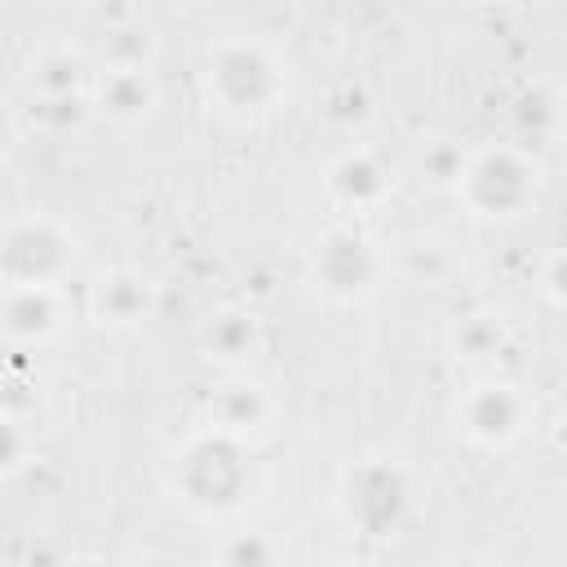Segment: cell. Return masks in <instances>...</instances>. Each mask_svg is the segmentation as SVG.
Here are the masks:
<instances>
[{"label":"cell","mask_w":567,"mask_h":567,"mask_svg":"<svg viewBox=\"0 0 567 567\" xmlns=\"http://www.w3.org/2000/svg\"><path fill=\"white\" fill-rule=\"evenodd\" d=\"M173 496L199 518L239 514L257 492V465L244 439H230L213 425L186 434L168 456Z\"/></svg>","instance_id":"obj_1"},{"label":"cell","mask_w":567,"mask_h":567,"mask_svg":"<svg viewBox=\"0 0 567 567\" xmlns=\"http://www.w3.org/2000/svg\"><path fill=\"white\" fill-rule=\"evenodd\" d=\"M292 66L266 35H221L204 58V97L226 120H261L288 102Z\"/></svg>","instance_id":"obj_2"},{"label":"cell","mask_w":567,"mask_h":567,"mask_svg":"<svg viewBox=\"0 0 567 567\" xmlns=\"http://www.w3.org/2000/svg\"><path fill=\"white\" fill-rule=\"evenodd\" d=\"M545 168L514 142H483L465 151L452 182L456 204L478 221H518L536 208Z\"/></svg>","instance_id":"obj_3"},{"label":"cell","mask_w":567,"mask_h":567,"mask_svg":"<svg viewBox=\"0 0 567 567\" xmlns=\"http://www.w3.org/2000/svg\"><path fill=\"white\" fill-rule=\"evenodd\" d=\"M390 248L354 217L323 226L306 248V284L332 306H363L390 284Z\"/></svg>","instance_id":"obj_4"},{"label":"cell","mask_w":567,"mask_h":567,"mask_svg":"<svg viewBox=\"0 0 567 567\" xmlns=\"http://www.w3.org/2000/svg\"><path fill=\"white\" fill-rule=\"evenodd\" d=\"M536 425V399L514 377H474L452 399V430L483 452H509Z\"/></svg>","instance_id":"obj_5"},{"label":"cell","mask_w":567,"mask_h":567,"mask_svg":"<svg viewBox=\"0 0 567 567\" xmlns=\"http://www.w3.org/2000/svg\"><path fill=\"white\" fill-rule=\"evenodd\" d=\"M412 501H416V483L408 465L394 456H363L359 465L346 470L341 514L359 536H372V540L399 536L412 514Z\"/></svg>","instance_id":"obj_6"},{"label":"cell","mask_w":567,"mask_h":567,"mask_svg":"<svg viewBox=\"0 0 567 567\" xmlns=\"http://www.w3.org/2000/svg\"><path fill=\"white\" fill-rule=\"evenodd\" d=\"M75 266V235L49 213H22L0 221V279L62 284Z\"/></svg>","instance_id":"obj_7"},{"label":"cell","mask_w":567,"mask_h":567,"mask_svg":"<svg viewBox=\"0 0 567 567\" xmlns=\"http://www.w3.org/2000/svg\"><path fill=\"white\" fill-rule=\"evenodd\" d=\"M71 323V297L62 284L0 279V341L9 350H40Z\"/></svg>","instance_id":"obj_8"},{"label":"cell","mask_w":567,"mask_h":567,"mask_svg":"<svg viewBox=\"0 0 567 567\" xmlns=\"http://www.w3.org/2000/svg\"><path fill=\"white\" fill-rule=\"evenodd\" d=\"M323 195L341 217L363 221V217H372L390 204L394 168L368 142H350L323 164Z\"/></svg>","instance_id":"obj_9"},{"label":"cell","mask_w":567,"mask_h":567,"mask_svg":"<svg viewBox=\"0 0 567 567\" xmlns=\"http://www.w3.org/2000/svg\"><path fill=\"white\" fill-rule=\"evenodd\" d=\"M155 310H159V284L142 266H106L84 288V315L97 328L124 332V328L155 319Z\"/></svg>","instance_id":"obj_10"},{"label":"cell","mask_w":567,"mask_h":567,"mask_svg":"<svg viewBox=\"0 0 567 567\" xmlns=\"http://www.w3.org/2000/svg\"><path fill=\"white\" fill-rule=\"evenodd\" d=\"M204 416L213 430L252 443L279 421V399L261 377L239 368V372H221V381L213 385V394L204 403Z\"/></svg>","instance_id":"obj_11"},{"label":"cell","mask_w":567,"mask_h":567,"mask_svg":"<svg viewBox=\"0 0 567 567\" xmlns=\"http://www.w3.org/2000/svg\"><path fill=\"white\" fill-rule=\"evenodd\" d=\"M261 346H266L261 315L252 306H244V301H221L199 323V354H204V363H213L221 372L252 368Z\"/></svg>","instance_id":"obj_12"},{"label":"cell","mask_w":567,"mask_h":567,"mask_svg":"<svg viewBox=\"0 0 567 567\" xmlns=\"http://www.w3.org/2000/svg\"><path fill=\"white\" fill-rule=\"evenodd\" d=\"M89 106H93V115H102L120 128L151 120V111L159 106L155 66H93Z\"/></svg>","instance_id":"obj_13"},{"label":"cell","mask_w":567,"mask_h":567,"mask_svg":"<svg viewBox=\"0 0 567 567\" xmlns=\"http://www.w3.org/2000/svg\"><path fill=\"white\" fill-rule=\"evenodd\" d=\"M89 75H93V62L75 44H44L22 66L27 97H35V93H80V89H89Z\"/></svg>","instance_id":"obj_14"},{"label":"cell","mask_w":567,"mask_h":567,"mask_svg":"<svg viewBox=\"0 0 567 567\" xmlns=\"http://www.w3.org/2000/svg\"><path fill=\"white\" fill-rule=\"evenodd\" d=\"M18 120H22V128H31L40 137H71V133L89 128V120H93L89 89H80V93H35V97H27Z\"/></svg>","instance_id":"obj_15"},{"label":"cell","mask_w":567,"mask_h":567,"mask_svg":"<svg viewBox=\"0 0 567 567\" xmlns=\"http://www.w3.org/2000/svg\"><path fill=\"white\" fill-rule=\"evenodd\" d=\"M509 346V328L492 310H470L447 328V354L456 363H492Z\"/></svg>","instance_id":"obj_16"},{"label":"cell","mask_w":567,"mask_h":567,"mask_svg":"<svg viewBox=\"0 0 567 567\" xmlns=\"http://www.w3.org/2000/svg\"><path fill=\"white\" fill-rule=\"evenodd\" d=\"M89 62L93 66H155V35L142 27V18L97 22V44Z\"/></svg>","instance_id":"obj_17"},{"label":"cell","mask_w":567,"mask_h":567,"mask_svg":"<svg viewBox=\"0 0 567 567\" xmlns=\"http://www.w3.org/2000/svg\"><path fill=\"white\" fill-rule=\"evenodd\" d=\"M372 115H377V97H372V89L359 75H341V80L328 84V93H323V120L332 128L363 133L372 124Z\"/></svg>","instance_id":"obj_18"},{"label":"cell","mask_w":567,"mask_h":567,"mask_svg":"<svg viewBox=\"0 0 567 567\" xmlns=\"http://www.w3.org/2000/svg\"><path fill=\"white\" fill-rule=\"evenodd\" d=\"M31 461H35V434H31L27 412L0 403V478L22 474Z\"/></svg>","instance_id":"obj_19"},{"label":"cell","mask_w":567,"mask_h":567,"mask_svg":"<svg viewBox=\"0 0 567 567\" xmlns=\"http://www.w3.org/2000/svg\"><path fill=\"white\" fill-rule=\"evenodd\" d=\"M390 270H399V275H408V279H425V284H439L447 270H452V252H447V244H439V239H412V244H403L399 252H390Z\"/></svg>","instance_id":"obj_20"},{"label":"cell","mask_w":567,"mask_h":567,"mask_svg":"<svg viewBox=\"0 0 567 567\" xmlns=\"http://www.w3.org/2000/svg\"><path fill=\"white\" fill-rule=\"evenodd\" d=\"M461 159H465V146L461 142H447V137H430V142L416 146V173H421V182L443 186V190H452V182L461 173Z\"/></svg>","instance_id":"obj_21"},{"label":"cell","mask_w":567,"mask_h":567,"mask_svg":"<svg viewBox=\"0 0 567 567\" xmlns=\"http://www.w3.org/2000/svg\"><path fill=\"white\" fill-rule=\"evenodd\" d=\"M284 549L279 540H270V532H230L221 545H217V558L230 563V567H261V563H275Z\"/></svg>","instance_id":"obj_22"},{"label":"cell","mask_w":567,"mask_h":567,"mask_svg":"<svg viewBox=\"0 0 567 567\" xmlns=\"http://www.w3.org/2000/svg\"><path fill=\"white\" fill-rule=\"evenodd\" d=\"M18 142H22V120H18V106H9V102L0 97V164H9V159H13Z\"/></svg>","instance_id":"obj_23"},{"label":"cell","mask_w":567,"mask_h":567,"mask_svg":"<svg viewBox=\"0 0 567 567\" xmlns=\"http://www.w3.org/2000/svg\"><path fill=\"white\" fill-rule=\"evenodd\" d=\"M540 292H545V301L558 310L563 306V252H549L545 257V279H540Z\"/></svg>","instance_id":"obj_24"},{"label":"cell","mask_w":567,"mask_h":567,"mask_svg":"<svg viewBox=\"0 0 567 567\" xmlns=\"http://www.w3.org/2000/svg\"><path fill=\"white\" fill-rule=\"evenodd\" d=\"M13 359H18V350H9V346L0 341V385L13 377Z\"/></svg>","instance_id":"obj_25"}]
</instances>
